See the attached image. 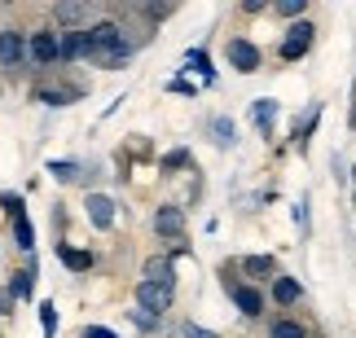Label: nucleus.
<instances>
[{"instance_id": "1", "label": "nucleus", "mask_w": 356, "mask_h": 338, "mask_svg": "<svg viewBox=\"0 0 356 338\" xmlns=\"http://www.w3.org/2000/svg\"><path fill=\"white\" fill-rule=\"evenodd\" d=\"M84 58L106 66V71H115V66H123V62L132 58V49L123 44V31H119L115 22H97V26H88V31H84Z\"/></svg>"}, {"instance_id": "2", "label": "nucleus", "mask_w": 356, "mask_h": 338, "mask_svg": "<svg viewBox=\"0 0 356 338\" xmlns=\"http://www.w3.org/2000/svg\"><path fill=\"white\" fill-rule=\"evenodd\" d=\"M312 40H317V26H312V22H295L291 26V31H286V40H282V62H299V58H304V53L312 49Z\"/></svg>"}, {"instance_id": "3", "label": "nucleus", "mask_w": 356, "mask_h": 338, "mask_svg": "<svg viewBox=\"0 0 356 338\" xmlns=\"http://www.w3.org/2000/svg\"><path fill=\"white\" fill-rule=\"evenodd\" d=\"M26 49H31V62L35 66L62 62V40L53 35V31H31V35H26Z\"/></svg>"}, {"instance_id": "4", "label": "nucleus", "mask_w": 356, "mask_h": 338, "mask_svg": "<svg viewBox=\"0 0 356 338\" xmlns=\"http://www.w3.org/2000/svg\"><path fill=\"white\" fill-rule=\"evenodd\" d=\"M229 66H234V71H242V75H251V71H259V62H264V53H259L251 40H242V35H234L229 40Z\"/></svg>"}, {"instance_id": "5", "label": "nucleus", "mask_w": 356, "mask_h": 338, "mask_svg": "<svg viewBox=\"0 0 356 338\" xmlns=\"http://www.w3.org/2000/svg\"><path fill=\"white\" fill-rule=\"evenodd\" d=\"M136 307L149 312V316H163L172 307V294L163 286H154V281H141V286H136Z\"/></svg>"}, {"instance_id": "6", "label": "nucleus", "mask_w": 356, "mask_h": 338, "mask_svg": "<svg viewBox=\"0 0 356 338\" xmlns=\"http://www.w3.org/2000/svg\"><path fill=\"white\" fill-rule=\"evenodd\" d=\"M225 290H229V299L238 303L242 316H259V312H264V299H259V290L242 286V281H225Z\"/></svg>"}, {"instance_id": "7", "label": "nucleus", "mask_w": 356, "mask_h": 338, "mask_svg": "<svg viewBox=\"0 0 356 338\" xmlns=\"http://www.w3.org/2000/svg\"><path fill=\"white\" fill-rule=\"evenodd\" d=\"M26 40L18 35V31H0V66L5 71H13V66H22V58H26Z\"/></svg>"}, {"instance_id": "8", "label": "nucleus", "mask_w": 356, "mask_h": 338, "mask_svg": "<svg viewBox=\"0 0 356 338\" xmlns=\"http://www.w3.org/2000/svg\"><path fill=\"white\" fill-rule=\"evenodd\" d=\"M154 233H159V237H181V233H185V211H181V207H163V211L154 215Z\"/></svg>"}, {"instance_id": "9", "label": "nucleus", "mask_w": 356, "mask_h": 338, "mask_svg": "<svg viewBox=\"0 0 356 338\" xmlns=\"http://www.w3.org/2000/svg\"><path fill=\"white\" fill-rule=\"evenodd\" d=\"M88 220L97 224V228H111L115 224V202L106 198V194H88Z\"/></svg>"}, {"instance_id": "10", "label": "nucleus", "mask_w": 356, "mask_h": 338, "mask_svg": "<svg viewBox=\"0 0 356 338\" xmlns=\"http://www.w3.org/2000/svg\"><path fill=\"white\" fill-rule=\"evenodd\" d=\"M251 119H255V128L268 137V132H273V124H277V101H273V97H259V101H251Z\"/></svg>"}, {"instance_id": "11", "label": "nucleus", "mask_w": 356, "mask_h": 338, "mask_svg": "<svg viewBox=\"0 0 356 338\" xmlns=\"http://www.w3.org/2000/svg\"><path fill=\"white\" fill-rule=\"evenodd\" d=\"M88 18V5H79V0H62V5H53V22L62 26H79Z\"/></svg>"}, {"instance_id": "12", "label": "nucleus", "mask_w": 356, "mask_h": 338, "mask_svg": "<svg viewBox=\"0 0 356 338\" xmlns=\"http://www.w3.org/2000/svg\"><path fill=\"white\" fill-rule=\"evenodd\" d=\"M145 281H154V286H163L172 294V286H176V277H172V260H149L145 264Z\"/></svg>"}, {"instance_id": "13", "label": "nucleus", "mask_w": 356, "mask_h": 338, "mask_svg": "<svg viewBox=\"0 0 356 338\" xmlns=\"http://www.w3.org/2000/svg\"><path fill=\"white\" fill-rule=\"evenodd\" d=\"M299 294H304V286H299L295 277H277V281H273V299H277L282 307H291Z\"/></svg>"}, {"instance_id": "14", "label": "nucleus", "mask_w": 356, "mask_h": 338, "mask_svg": "<svg viewBox=\"0 0 356 338\" xmlns=\"http://www.w3.org/2000/svg\"><path fill=\"white\" fill-rule=\"evenodd\" d=\"M58 255H62V264L71 268V273H88L92 268V251H75V246H58Z\"/></svg>"}, {"instance_id": "15", "label": "nucleus", "mask_w": 356, "mask_h": 338, "mask_svg": "<svg viewBox=\"0 0 356 338\" xmlns=\"http://www.w3.org/2000/svg\"><path fill=\"white\" fill-rule=\"evenodd\" d=\"M13 242H18V251H35V228L26 220V211L13 215Z\"/></svg>"}, {"instance_id": "16", "label": "nucleus", "mask_w": 356, "mask_h": 338, "mask_svg": "<svg viewBox=\"0 0 356 338\" xmlns=\"http://www.w3.org/2000/svg\"><path fill=\"white\" fill-rule=\"evenodd\" d=\"M31 286H35V268H26V273H18V277L9 281V299L26 303V299H31Z\"/></svg>"}, {"instance_id": "17", "label": "nucleus", "mask_w": 356, "mask_h": 338, "mask_svg": "<svg viewBox=\"0 0 356 338\" xmlns=\"http://www.w3.org/2000/svg\"><path fill=\"white\" fill-rule=\"evenodd\" d=\"M273 268H277V264H273V255H246V260H242V273L246 277H268Z\"/></svg>"}, {"instance_id": "18", "label": "nucleus", "mask_w": 356, "mask_h": 338, "mask_svg": "<svg viewBox=\"0 0 356 338\" xmlns=\"http://www.w3.org/2000/svg\"><path fill=\"white\" fill-rule=\"evenodd\" d=\"M268 338H308V330L299 326V321L282 316V321H273V326H268Z\"/></svg>"}, {"instance_id": "19", "label": "nucleus", "mask_w": 356, "mask_h": 338, "mask_svg": "<svg viewBox=\"0 0 356 338\" xmlns=\"http://www.w3.org/2000/svg\"><path fill=\"white\" fill-rule=\"evenodd\" d=\"M84 58V31H66L62 35V62H75Z\"/></svg>"}, {"instance_id": "20", "label": "nucleus", "mask_w": 356, "mask_h": 338, "mask_svg": "<svg viewBox=\"0 0 356 338\" xmlns=\"http://www.w3.org/2000/svg\"><path fill=\"white\" fill-rule=\"evenodd\" d=\"M185 66H194V71L207 79V84L216 79V71H211V62H207V53H202V49H189V53H185Z\"/></svg>"}, {"instance_id": "21", "label": "nucleus", "mask_w": 356, "mask_h": 338, "mask_svg": "<svg viewBox=\"0 0 356 338\" xmlns=\"http://www.w3.org/2000/svg\"><path fill=\"white\" fill-rule=\"evenodd\" d=\"M40 330H44V338L58 334V307L53 303H40Z\"/></svg>"}, {"instance_id": "22", "label": "nucleus", "mask_w": 356, "mask_h": 338, "mask_svg": "<svg viewBox=\"0 0 356 338\" xmlns=\"http://www.w3.org/2000/svg\"><path fill=\"white\" fill-rule=\"evenodd\" d=\"M304 9H308V0H277L282 18H299V22H304Z\"/></svg>"}, {"instance_id": "23", "label": "nucleus", "mask_w": 356, "mask_h": 338, "mask_svg": "<svg viewBox=\"0 0 356 338\" xmlns=\"http://www.w3.org/2000/svg\"><path fill=\"white\" fill-rule=\"evenodd\" d=\"M211 132H216V141H220V145H234V119H216Z\"/></svg>"}, {"instance_id": "24", "label": "nucleus", "mask_w": 356, "mask_h": 338, "mask_svg": "<svg viewBox=\"0 0 356 338\" xmlns=\"http://www.w3.org/2000/svg\"><path fill=\"white\" fill-rule=\"evenodd\" d=\"M181 167H189V150H172L163 158V171H181Z\"/></svg>"}, {"instance_id": "25", "label": "nucleus", "mask_w": 356, "mask_h": 338, "mask_svg": "<svg viewBox=\"0 0 356 338\" xmlns=\"http://www.w3.org/2000/svg\"><path fill=\"white\" fill-rule=\"evenodd\" d=\"M49 171L58 176V180H75V176H79V167H75V163H49Z\"/></svg>"}, {"instance_id": "26", "label": "nucleus", "mask_w": 356, "mask_h": 338, "mask_svg": "<svg viewBox=\"0 0 356 338\" xmlns=\"http://www.w3.org/2000/svg\"><path fill=\"white\" fill-rule=\"evenodd\" d=\"M185 338H220V334H211V330H202V326H194V321H189V326H185Z\"/></svg>"}, {"instance_id": "27", "label": "nucleus", "mask_w": 356, "mask_h": 338, "mask_svg": "<svg viewBox=\"0 0 356 338\" xmlns=\"http://www.w3.org/2000/svg\"><path fill=\"white\" fill-rule=\"evenodd\" d=\"M79 338H115V334L102 330V326H84V334H79Z\"/></svg>"}, {"instance_id": "28", "label": "nucleus", "mask_w": 356, "mask_h": 338, "mask_svg": "<svg viewBox=\"0 0 356 338\" xmlns=\"http://www.w3.org/2000/svg\"><path fill=\"white\" fill-rule=\"evenodd\" d=\"M0 202L13 211V215H22V198H13V194H0Z\"/></svg>"}, {"instance_id": "29", "label": "nucleus", "mask_w": 356, "mask_h": 338, "mask_svg": "<svg viewBox=\"0 0 356 338\" xmlns=\"http://www.w3.org/2000/svg\"><path fill=\"white\" fill-rule=\"evenodd\" d=\"M352 180H356V167H352Z\"/></svg>"}, {"instance_id": "30", "label": "nucleus", "mask_w": 356, "mask_h": 338, "mask_svg": "<svg viewBox=\"0 0 356 338\" xmlns=\"http://www.w3.org/2000/svg\"><path fill=\"white\" fill-rule=\"evenodd\" d=\"M352 202H356V194H352Z\"/></svg>"}]
</instances>
